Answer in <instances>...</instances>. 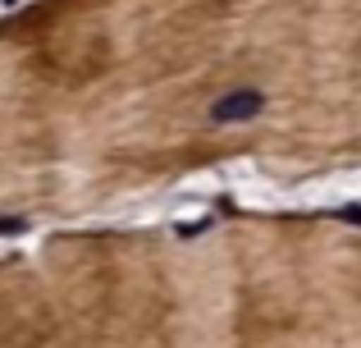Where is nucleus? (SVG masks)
<instances>
[{
  "mask_svg": "<svg viewBox=\"0 0 361 348\" xmlns=\"http://www.w3.org/2000/svg\"><path fill=\"white\" fill-rule=\"evenodd\" d=\"M5 5H18V0H5Z\"/></svg>",
  "mask_w": 361,
  "mask_h": 348,
  "instance_id": "3",
  "label": "nucleus"
},
{
  "mask_svg": "<svg viewBox=\"0 0 361 348\" xmlns=\"http://www.w3.org/2000/svg\"><path fill=\"white\" fill-rule=\"evenodd\" d=\"M265 110V97L256 88H238V92H224L220 101L211 106L215 124H243V119H256Z\"/></svg>",
  "mask_w": 361,
  "mask_h": 348,
  "instance_id": "1",
  "label": "nucleus"
},
{
  "mask_svg": "<svg viewBox=\"0 0 361 348\" xmlns=\"http://www.w3.org/2000/svg\"><path fill=\"white\" fill-rule=\"evenodd\" d=\"M23 229V220H0V234H18Z\"/></svg>",
  "mask_w": 361,
  "mask_h": 348,
  "instance_id": "2",
  "label": "nucleus"
}]
</instances>
